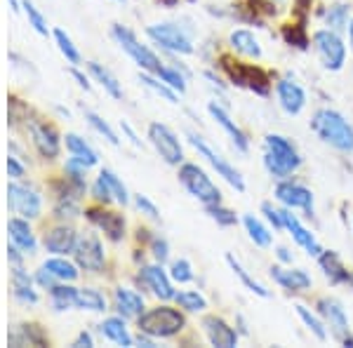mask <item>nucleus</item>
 <instances>
[{"label":"nucleus","instance_id":"obj_61","mask_svg":"<svg viewBox=\"0 0 353 348\" xmlns=\"http://www.w3.org/2000/svg\"><path fill=\"white\" fill-rule=\"evenodd\" d=\"M349 283H353V276H351V278H349Z\"/></svg>","mask_w":353,"mask_h":348},{"label":"nucleus","instance_id":"obj_29","mask_svg":"<svg viewBox=\"0 0 353 348\" xmlns=\"http://www.w3.org/2000/svg\"><path fill=\"white\" fill-rule=\"evenodd\" d=\"M43 266L48 268V271L52 273L57 280H61V283H73V280L78 278V268H76V264H71V261L61 259L59 254L52 256V259H48Z\"/></svg>","mask_w":353,"mask_h":348},{"label":"nucleus","instance_id":"obj_18","mask_svg":"<svg viewBox=\"0 0 353 348\" xmlns=\"http://www.w3.org/2000/svg\"><path fill=\"white\" fill-rule=\"evenodd\" d=\"M141 278L144 283L151 287V292L163 301H170L174 299V289H172V283H170L168 273L163 271V266H144L141 268Z\"/></svg>","mask_w":353,"mask_h":348},{"label":"nucleus","instance_id":"obj_28","mask_svg":"<svg viewBox=\"0 0 353 348\" xmlns=\"http://www.w3.org/2000/svg\"><path fill=\"white\" fill-rule=\"evenodd\" d=\"M99 327H101V334H104L106 339H111L113 344L132 346V336L128 334V327H125L123 318H106V320L101 323Z\"/></svg>","mask_w":353,"mask_h":348},{"label":"nucleus","instance_id":"obj_53","mask_svg":"<svg viewBox=\"0 0 353 348\" xmlns=\"http://www.w3.org/2000/svg\"><path fill=\"white\" fill-rule=\"evenodd\" d=\"M285 36H288L290 43H297V48H306V38H304V33H301L299 28H292V31H288Z\"/></svg>","mask_w":353,"mask_h":348},{"label":"nucleus","instance_id":"obj_5","mask_svg":"<svg viewBox=\"0 0 353 348\" xmlns=\"http://www.w3.org/2000/svg\"><path fill=\"white\" fill-rule=\"evenodd\" d=\"M113 36H116V41L121 43V48L128 52L132 59L139 64L144 71H149V73H153V76H158L161 73V68H163V61L158 59L156 54L151 52L146 45H141L139 41L134 38V33L130 31V28H125V26H121V24H113Z\"/></svg>","mask_w":353,"mask_h":348},{"label":"nucleus","instance_id":"obj_30","mask_svg":"<svg viewBox=\"0 0 353 348\" xmlns=\"http://www.w3.org/2000/svg\"><path fill=\"white\" fill-rule=\"evenodd\" d=\"M318 259H321L323 271H325V276H327L332 283H346V280L351 278L349 273L344 271V266H341L339 256L334 254V252H325V249H323V254L318 256Z\"/></svg>","mask_w":353,"mask_h":348},{"label":"nucleus","instance_id":"obj_46","mask_svg":"<svg viewBox=\"0 0 353 348\" xmlns=\"http://www.w3.org/2000/svg\"><path fill=\"white\" fill-rule=\"evenodd\" d=\"M170 276L176 283H191L193 280V268L186 259H176L172 268H170Z\"/></svg>","mask_w":353,"mask_h":348},{"label":"nucleus","instance_id":"obj_4","mask_svg":"<svg viewBox=\"0 0 353 348\" xmlns=\"http://www.w3.org/2000/svg\"><path fill=\"white\" fill-rule=\"evenodd\" d=\"M179 181H181V186H184L186 191L196 198V201H201L205 205H219L221 203L219 188L212 184V179H210V176L198 167V165H193V163L181 165Z\"/></svg>","mask_w":353,"mask_h":348},{"label":"nucleus","instance_id":"obj_14","mask_svg":"<svg viewBox=\"0 0 353 348\" xmlns=\"http://www.w3.org/2000/svg\"><path fill=\"white\" fill-rule=\"evenodd\" d=\"M281 214H283V224H285L288 231L292 233L294 243H297L299 247H304L311 256H321L323 254V247L318 245L316 238H313V233H309L304 226L299 224V219L292 212H290V207L288 209H281Z\"/></svg>","mask_w":353,"mask_h":348},{"label":"nucleus","instance_id":"obj_17","mask_svg":"<svg viewBox=\"0 0 353 348\" xmlns=\"http://www.w3.org/2000/svg\"><path fill=\"white\" fill-rule=\"evenodd\" d=\"M203 327H205V334H208L210 344L212 346H219V348H233L238 344V334L236 329L229 327L221 318H205L203 320Z\"/></svg>","mask_w":353,"mask_h":348},{"label":"nucleus","instance_id":"obj_58","mask_svg":"<svg viewBox=\"0 0 353 348\" xmlns=\"http://www.w3.org/2000/svg\"><path fill=\"white\" fill-rule=\"evenodd\" d=\"M278 259H281V261H292V254H290L288 247H278Z\"/></svg>","mask_w":353,"mask_h":348},{"label":"nucleus","instance_id":"obj_33","mask_svg":"<svg viewBox=\"0 0 353 348\" xmlns=\"http://www.w3.org/2000/svg\"><path fill=\"white\" fill-rule=\"evenodd\" d=\"M243 221H245V228H248V233H250V240L257 245V247H269V245H271V233H269V228H266V226L257 219V216H252V214H248Z\"/></svg>","mask_w":353,"mask_h":348},{"label":"nucleus","instance_id":"obj_62","mask_svg":"<svg viewBox=\"0 0 353 348\" xmlns=\"http://www.w3.org/2000/svg\"><path fill=\"white\" fill-rule=\"evenodd\" d=\"M118 3H125V0H118Z\"/></svg>","mask_w":353,"mask_h":348},{"label":"nucleus","instance_id":"obj_13","mask_svg":"<svg viewBox=\"0 0 353 348\" xmlns=\"http://www.w3.org/2000/svg\"><path fill=\"white\" fill-rule=\"evenodd\" d=\"M28 132H31V139L36 144L38 153L45 158H57L59 156V134L52 125L48 123H36L33 121L28 125Z\"/></svg>","mask_w":353,"mask_h":348},{"label":"nucleus","instance_id":"obj_57","mask_svg":"<svg viewBox=\"0 0 353 348\" xmlns=\"http://www.w3.org/2000/svg\"><path fill=\"white\" fill-rule=\"evenodd\" d=\"M123 132H125V134H128V136H130V139H132V144H134V146H141V141H139V139H137V134L132 132V127H130V125H128V123H123Z\"/></svg>","mask_w":353,"mask_h":348},{"label":"nucleus","instance_id":"obj_32","mask_svg":"<svg viewBox=\"0 0 353 348\" xmlns=\"http://www.w3.org/2000/svg\"><path fill=\"white\" fill-rule=\"evenodd\" d=\"M226 261H229V266L233 268V273H236V276L241 278V283L245 285V287L250 289V292H252V294H257V296H264V299H269V296H271V292H269V289H266V287H264V285H261V283H257V280H254V278L250 276V273L245 271V268H243L241 264H238V261H236V256H233V254H229V256H226Z\"/></svg>","mask_w":353,"mask_h":348},{"label":"nucleus","instance_id":"obj_59","mask_svg":"<svg viewBox=\"0 0 353 348\" xmlns=\"http://www.w3.org/2000/svg\"><path fill=\"white\" fill-rule=\"evenodd\" d=\"M349 45H351V52H353V19L349 24Z\"/></svg>","mask_w":353,"mask_h":348},{"label":"nucleus","instance_id":"obj_25","mask_svg":"<svg viewBox=\"0 0 353 348\" xmlns=\"http://www.w3.org/2000/svg\"><path fill=\"white\" fill-rule=\"evenodd\" d=\"M12 289H14V299L21 301V304H36L38 301V294L33 292L31 276L21 266L12 268Z\"/></svg>","mask_w":353,"mask_h":348},{"label":"nucleus","instance_id":"obj_37","mask_svg":"<svg viewBox=\"0 0 353 348\" xmlns=\"http://www.w3.org/2000/svg\"><path fill=\"white\" fill-rule=\"evenodd\" d=\"M54 41L59 45V52L66 57L71 64H81V52H78V48L73 45L71 38L66 36V31H61V28H57L54 31Z\"/></svg>","mask_w":353,"mask_h":348},{"label":"nucleus","instance_id":"obj_9","mask_svg":"<svg viewBox=\"0 0 353 348\" xmlns=\"http://www.w3.org/2000/svg\"><path fill=\"white\" fill-rule=\"evenodd\" d=\"M189 141H191V146L196 148V151L205 158V161H208L214 170H217V174H219V176H224V179L229 181V184H231L233 188H236V191H241V193L245 191V181H243L241 172H238L236 167H231V165L226 163L224 158H221L219 153L214 151V148H210V146L201 139V136L193 134V132H189Z\"/></svg>","mask_w":353,"mask_h":348},{"label":"nucleus","instance_id":"obj_6","mask_svg":"<svg viewBox=\"0 0 353 348\" xmlns=\"http://www.w3.org/2000/svg\"><path fill=\"white\" fill-rule=\"evenodd\" d=\"M146 36L151 41H156L161 48L170 50L174 54H191L193 52V41L191 36L176 24H153L146 28Z\"/></svg>","mask_w":353,"mask_h":348},{"label":"nucleus","instance_id":"obj_21","mask_svg":"<svg viewBox=\"0 0 353 348\" xmlns=\"http://www.w3.org/2000/svg\"><path fill=\"white\" fill-rule=\"evenodd\" d=\"M208 111H210V116L217 121L221 127H224V132L231 136V141L236 144V148L238 151H248V139H245V134L241 132V130L236 127V123L231 121V116L229 113L221 108L217 101H210V106H208Z\"/></svg>","mask_w":353,"mask_h":348},{"label":"nucleus","instance_id":"obj_11","mask_svg":"<svg viewBox=\"0 0 353 348\" xmlns=\"http://www.w3.org/2000/svg\"><path fill=\"white\" fill-rule=\"evenodd\" d=\"M73 254H76V264L85 268L90 273H99L104 268V247H101L99 238L94 233H88V236L78 238L76 247H73Z\"/></svg>","mask_w":353,"mask_h":348},{"label":"nucleus","instance_id":"obj_24","mask_svg":"<svg viewBox=\"0 0 353 348\" xmlns=\"http://www.w3.org/2000/svg\"><path fill=\"white\" fill-rule=\"evenodd\" d=\"M8 231H10V238H12V243L17 245V247L24 249V252H28V254L36 252V236H33L28 221H24V219H10Z\"/></svg>","mask_w":353,"mask_h":348},{"label":"nucleus","instance_id":"obj_22","mask_svg":"<svg viewBox=\"0 0 353 348\" xmlns=\"http://www.w3.org/2000/svg\"><path fill=\"white\" fill-rule=\"evenodd\" d=\"M88 216H90V221H92V224L104 228V233L111 238L113 243H118V240L123 238V233H125V219H123L121 214H113V212H97V209H90Z\"/></svg>","mask_w":353,"mask_h":348},{"label":"nucleus","instance_id":"obj_35","mask_svg":"<svg viewBox=\"0 0 353 348\" xmlns=\"http://www.w3.org/2000/svg\"><path fill=\"white\" fill-rule=\"evenodd\" d=\"M50 296H52V304L57 311H66V308L76 306L78 289L68 287V285H54V287L50 289Z\"/></svg>","mask_w":353,"mask_h":348},{"label":"nucleus","instance_id":"obj_38","mask_svg":"<svg viewBox=\"0 0 353 348\" xmlns=\"http://www.w3.org/2000/svg\"><path fill=\"white\" fill-rule=\"evenodd\" d=\"M101 179L109 184V188H111V193H113V198H116L118 203L121 205H128L130 203V193H128V188H125V184L121 179H118L116 174L111 172V170H101Z\"/></svg>","mask_w":353,"mask_h":348},{"label":"nucleus","instance_id":"obj_54","mask_svg":"<svg viewBox=\"0 0 353 348\" xmlns=\"http://www.w3.org/2000/svg\"><path fill=\"white\" fill-rule=\"evenodd\" d=\"M73 346H76V348H92L94 346V341H92V336H90L88 332H81V336H78V339H76V344H73Z\"/></svg>","mask_w":353,"mask_h":348},{"label":"nucleus","instance_id":"obj_51","mask_svg":"<svg viewBox=\"0 0 353 348\" xmlns=\"http://www.w3.org/2000/svg\"><path fill=\"white\" fill-rule=\"evenodd\" d=\"M261 212L266 214V219H269L271 224L276 226V228H283V226H285V224H283V214L278 212V209H273L269 203H264V205H261Z\"/></svg>","mask_w":353,"mask_h":348},{"label":"nucleus","instance_id":"obj_43","mask_svg":"<svg viewBox=\"0 0 353 348\" xmlns=\"http://www.w3.org/2000/svg\"><path fill=\"white\" fill-rule=\"evenodd\" d=\"M85 118H88V123L92 125V127H94L101 136H104V139L109 141V144H113V146L121 144V141H118V136H116V132H113V130L109 127V123H106L104 118H99V116H97V113H92V111L85 113Z\"/></svg>","mask_w":353,"mask_h":348},{"label":"nucleus","instance_id":"obj_16","mask_svg":"<svg viewBox=\"0 0 353 348\" xmlns=\"http://www.w3.org/2000/svg\"><path fill=\"white\" fill-rule=\"evenodd\" d=\"M276 92H278V101H281V108L290 113V116H297V113H301V108L306 106V92L297 83L281 81L276 85Z\"/></svg>","mask_w":353,"mask_h":348},{"label":"nucleus","instance_id":"obj_55","mask_svg":"<svg viewBox=\"0 0 353 348\" xmlns=\"http://www.w3.org/2000/svg\"><path fill=\"white\" fill-rule=\"evenodd\" d=\"M8 256H10V261H12L14 266H21V254H19V247H17V245L8 247Z\"/></svg>","mask_w":353,"mask_h":348},{"label":"nucleus","instance_id":"obj_36","mask_svg":"<svg viewBox=\"0 0 353 348\" xmlns=\"http://www.w3.org/2000/svg\"><path fill=\"white\" fill-rule=\"evenodd\" d=\"M174 301L184 308V311H191V313H198L208 308V301H205V296L201 292H179V294H174Z\"/></svg>","mask_w":353,"mask_h":348},{"label":"nucleus","instance_id":"obj_3","mask_svg":"<svg viewBox=\"0 0 353 348\" xmlns=\"http://www.w3.org/2000/svg\"><path fill=\"white\" fill-rule=\"evenodd\" d=\"M137 323H139V332H146L149 336H174L184 327V316L170 306H158L141 313Z\"/></svg>","mask_w":353,"mask_h":348},{"label":"nucleus","instance_id":"obj_34","mask_svg":"<svg viewBox=\"0 0 353 348\" xmlns=\"http://www.w3.org/2000/svg\"><path fill=\"white\" fill-rule=\"evenodd\" d=\"M76 306L78 308H88V311H106V299L101 292H97L92 287H85V289H78V296H76Z\"/></svg>","mask_w":353,"mask_h":348},{"label":"nucleus","instance_id":"obj_47","mask_svg":"<svg viewBox=\"0 0 353 348\" xmlns=\"http://www.w3.org/2000/svg\"><path fill=\"white\" fill-rule=\"evenodd\" d=\"M208 212L212 219H217L219 224H224V226H233L238 221V216L231 212V209H226V207H219V205H208Z\"/></svg>","mask_w":353,"mask_h":348},{"label":"nucleus","instance_id":"obj_8","mask_svg":"<svg viewBox=\"0 0 353 348\" xmlns=\"http://www.w3.org/2000/svg\"><path fill=\"white\" fill-rule=\"evenodd\" d=\"M8 205L12 212L21 214L24 219H36V216H41V207H43L38 191L26 184L8 186Z\"/></svg>","mask_w":353,"mask_h":348},{"label":"nucleus","instance_id":"obj_23","mask_svg":"<svg viewBox=\"0 0 353 348\" xmlns=\"http://www.w3.org/2000/svg\"><path fill=\"white\" fill-rule=\"evenodd\" d=\"M116 308L123 318H139L144 313V299L128 287L116 289Z\"/></svg>","mask_w":353,"mask_h":348},{"label":"nucleus","instance_id":"obj_49","mask_svg":"<svg viewBox=\"0 0 353 348\" xmlns=\"http://www.w3.org/2000/svg\"><path fill=\"white\" fill-rule=\"evenodd\" d=\"M151 249H153V256H156L158 264H165V261H168L170 247H168V240H165V238H153Z\"/></svg>","mask_w":353,"mask_h":348},{"label":"nucleus","instance_id":"obj_52","mask_svg":"<svg viewBox=\"0 0 353 348\" xmlns=\"http://www.w3.org/2000/svg\"><path fill=\"white\" fill-rule=\"evenodd\" d=\"M8 172H10V176H14V179H21V176H24V165L17 163L14 156H10L8 158Z\"/></svg>","mask_w":353,"mask_h":348},{"label":"nucleus","instance_id":"obj_41","mask_svg":"<svg viewBox=\"0 0 353 348\" xmlns=\"http://www.w3.org/2000/svg\"><path fill=\"white\" fill-rule=\"evenodd\" d=\"M325 21H327V26L332 28V31H341V28L346 26V21H349V8L346 5H332V8L327 10V14H325Z\"/></svg>","mask_w":353,"mask_h":348},{"label":"nucleus","instance_id":"obj_50","mask_svg":"<svg viewBox=\"0 0 353 348\" xmlns=\"http://www.w3.org/2000/svg\"><path fill=\"white\" fill-rule=\"evenodd\" d=\"M134 205H137V207H139L144 214H149L151 219H158V216H161V214H158V207H156V205H153L146 196H137V198H134Z\"/></svg>","mask_w":353,"mask_h":348},{"label":"nucleus","instance_id":"obj_42","mask_svg":"<svg viewBox=\"0 0 353 348\" xmlns=\"http://www.w3.org/2000/svg\"><path fill=\"white\" fill-rule=\"evenodd\" d=\"M139 81L144 83L146 88L151 90V92H156L158 96H163V99H168L170 104H176V92H174L172 88H170L168 83H163V81L158 83V81H156V78H153V76H139Z\"/></svg>","mask_w":353,"mask_h":348},{"label":"nucleus","instance_id":"obj_48","mask_svg":"<svg viewBox=\"0 0 353 348\" xmlns=\"http://www.w3.org/2000/svg\"><path fill=\"white\" fill-rule=\"evenodd\" d=\"M92 196H94V201H99V203H111L113 201V193H111V188H109V184H106L104 179H97L94 181V186H92Z\"/></svg>","mask_w":353,"mask_h":348},{"label":"nucleus","instance_id":"obj_26","mask_svg":"<svg viewBox=\"0 0 353 348\" xmlns=\"http://www.w3.org/2000/svg\"><path fill=\"white\" fill-rule=\"evenodd\" d=\"M66 148L71 151L73 158H78V161L85 163L88 167H94V165L99 163V158H97L94 148L90 146L85 139H81L78 134H66Z\"/></svg>","mask_w":353,"mask_h":348},{"label":"nucleus","instance_id":"obj_19","mask_svg":"<svg viewBox=\"0 0 353 348\" xmlns=\"http://www.w3.org/2000/svg\"><path fill=\"white\" fill-rule=\"evenodd\" d=\"M78 238H76V231H73L71 226H57L52 231L45 236V249L52 254H68L73 252V247H76Z\"/></svg>","mask_w":353,"mask_h":348},{"label":"nucleus","instance_id":"obj_7","mask_svg":"<svg viewBox=\"0 0 353 348\" xmlns=\"http://www.w3.org/2000/svg\"><path fill=\"white\" fill-rule=\"evenodd\" d=\"M313 48H316L318 57H321L323 66L330 71H339L346 59V48L337 36V31H318L313 36Z\"/></svg>","mask_w":353,"mask_h":348},{"label":"nucleus","instance_id":"obj_2","mask_svg":"<svg viewBox=\"0 0 353 348\" xmlns=\"http://www.w3.org/2000/svg\"><path fill=\"white\" fill-rule=\"evenodd\" d=\"M264 146H266L264 165L276 179H285L288 174L299 170L301 158L290 139H285V136H281V134H269L264 139Z\"/></svg>","mask_w":353,"mask_h":348},{"label":"nucleus","instance_id":"obj_60","mask_svg":"<svg viewBox=\"0 0 353 348\" xmlns=\"http://www.w3.org/2000/svg\"><path fill=\"white\" fill-rule=\"evenodd\" d=\"M10 5H12L14 12H19V10H21V3H19V0H10Z\"/></svg>","mask_w":353,"mask_h":348},{"label":"nucleus","instance_id":"obj_31","mask_svg":"<svg viewBox=\"0 0 353 348\" xmlns=\"http://www.w3.org/2000/svg\"><path fill=\"white\" fill-rule=\"evenodd\" d=\"M88 68H90V73H92V76L97 78V81L101 83V88H104L106 92H109V94L113 96V99H123V88H121V85H118V81L111 76L109 71H106L104 66H99V64H97V61H90Z\"/></svg>","mask_w":353,"mask_h":348},{"label":"nucleus","instance_id":"obj_56","mask_svg":"<svg viewBox=\"0 0 353 348\" xmlns=\"http://www.w3.org/2000/svg\"><path fill=\"white\" fill-rule=\"evenodd\" d=\"M71 76L76 78V81H78V85H81V88L90 90V83H88V78H85L81 71H76V68H71Z\"/></svg>","mask_w":353,"mask_h":348},{"label":"nucleus","instance_id":"obj_27","mask_svg":"<svg viewBox=\"0 0 353 348\" xmlns=\"http://www.w3.org/2000/svg\"><path fill=\"white\" fill-rule=\"evenodd\" d=\"M229 41L233 45V50H238V52L245 54V57H252V59H259V57H261V48H259L257 38H254L250 31H243V28H238V31L231 33Z\"/></svg>","mask_w":353,"mask_h":348},{"label":"nucleus","instance_id":"obj_15","mask_svg":"<svg viewBox=\"0 0 353 348\" xmlns=\"http://www.w3.org/2000/svg\"><path fill=\"white\" fill-rule=\"evenodd\" d=\"M318 306H321V313L325 316L334 339H339L341 344H344V341L349 339V320H346V313H344V308H341V304L334 299H323Z\"/></svg>","mask_w":353,"mask_h":348},{"label":"nucleus","instance_id":"obj_44","mask_svg":"<svg viewBox=\"0 0 353 348\" xmlns=\"http://www.w3.org/2000/svg\"><path fill=\"white\" fill-rule=\"evenodd\" d=\"M158 78H161L163 83H168L170 88L174 90V92H184L186 90V83H184V76H181L176 68H170V66H163L161 73H158Z\"/></svg>","mask_w":353,"mask_h":348},{"label":"nucleus","instance_id":"obj_40","mask_svg":"<svg viewBox=\"0 0 353 348\" xmlns=\"http://www.w3.org/2000/svg\"><path fill=\"white\" fill-rule=\"evenodd\" d=\"M297 313H299V318H301V320H304L306 327H309L311 332L318 336V339H321V341H325V339H327L325 325H323L321 320H318V318L313 316V313L309 311V308H306V306H301V304H297Z\"/></svg>","mask_w":353,"mask_h":348},{"label":"nucleus","instance_id":"obj_20","mask_svg":"<svg viewBox=\"0 0 353 348\" xmlns=\"http://www.w3.org/2000/svg\"><path fill=\"white\" fill-rule=\"evenodd\" d=\"M271 276H273V280H276L278 285H283L285 289H290V292H301V289L311 287L309 273L301 271V268H292V271H288V268L273 266Z\"/></svg>","mask_w":353,"mask_h":348},{"label":"nucleus","instance_id":"obj_45","mask_svg":"<svg viewBox=\"0 0 353 348\" xmlns=\"http://www.w3.org/2000/svg\"><path fill=\"white\" fill-rule=\"evenodd\" d=\"M78 212H81V207H78L76 196H61L54 207V214L59 219H64V216H78Z\"/></svg>","mask_w":353,"mask_h":348},{"label":"nucleus","instance_id":"obj_10","mask_svg":"<svg viewBox=\"0 0 353 348\" xmlns=\"http://www.w3.org/2000/svg\"><path fill=\"white\" fill-rule=\"evenodd\" d=\"M149 139L153 148L161 153V158L168 165H179L184 161V151H181V144L176 139V134L168 125H161V123H153L149 127Z\"/></svg>","mask_w":353,"mask_h":348},{"label":"nucleus","instance_id":"obj_12","mask_svg":"<svg viewBox=\"0 0 353 348\" xmlns=\"http://www.w3.org/2000/svg\"><path fill=\"white\" fill-rule=\"evenodd\" d=\"M276 196H278V201L285 205V207L304 209L306 216L313 214V196L306 186L292 184V181H283V184H278V188H276Z\"/></svg>","mask_w":353,"mask_h":348},{"label":"nucleus","instance_id":"obj_39","mask_svg":"<svg viewBox=\"0 0 353 348\" xmlns=\"http://www.w3.org/2000/svg\"><path fill=\"white\" fill-rule=\"evenodd\" d=\"M21 8H24V12L28 17V24L36 28L41 36H48V21H45V17L41 14V10L33 5V0H21Z\"/></svg>","mask_w":353,"mask_h":348},{"label":"nucleus","instance_id":"obj_1","mask_svg":"<svg viewBox=\"0 0 353 348\" xmlns=\"http://www.w3.org/2000/svg\"><path fill=\"white\" fill-rule=\"evenodd\" d=\"M311 127L325 144L334 146L337 151H344V153L353 151V127L339 111L321 108V111L313 116Z\"/></svg>","mask_w":353,"mask_h":348}]
</instances>
